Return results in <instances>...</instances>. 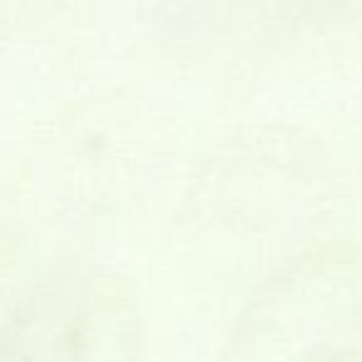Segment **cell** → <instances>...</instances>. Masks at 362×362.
Listing matches in <instances>:
<instances>
[{
	"label": "cell",
	"mask_w": 362,
	"mask_h": 362,
	"mask_svg": "<svg viewBox=\"0 0 362 362\" xmlns=\"http://www.w3.org/2000/svg\"><path fill=\"white\" fill-rule=\"evenodd\" d=\"M23 337L28 362H139V298L107 268L70 273L40 296Z\"/></svg>",
	"instance_id": "obj_2"
},
{
	"label": "cell",
	"mask_w": 362,
	"mask_h": 362,
	"mask_svg": "<svg viewBox=\"0 0 362 362\" xmlns=\"http://www.w3.org/2000/svg\"><path fill=\"white\" fill-rule=\"evenodd\" d=\"M223 362H362V243H330L268 276Z\"/></svg>",
	"instance_id": "obj_1"
}]
</instances>
